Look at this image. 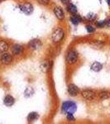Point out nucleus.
<instances>
[{
    "label": "nucleus",
    "instance_id": "f257e3e1",
    "mask_svg": "<svg viewBox=\"0 0 110 124\" xmlns=\"http://www.w3.org/2000/svg\"><path fill=\"white\" fill-rule=\"evenodd\" d=\"M77 110V104L75 102L71 100L64 101L61 105V112L64 114H68V113H75Z\"/></svg>",
    "mask_w": 110,
    "mask_h": 124
},
{
    "label": "nucleus",
    "instance_id": "f03ea898",
    "mask_svg": "<svg viewBox=\"0 0 110 124\" xmlns=\"http://www.w3.org/2000/svg\"><path fill=\"white\" fill-rule=\"evenodd\" d=\"M78 60H79V54L75 50L71 49L68 51L65 56V61L68 65H75L78 62Z\"/></svg>",
    "mask_w": 110,
    "mask_h": 124
},
{
    "label": "nucleus",
    "instance_id": "7ed1b4c3",
    "mask_svg": "<svg viewBox=\"0 0 110 124\" xmlns=\"http://www.w3.org/2000/svg\"><path fill=\"white\" fill-rule=\"evenodd\" d=\"M65 37V31L61 27H57L51 34V40L54 43H60Z\"/></svg>",
    "mask_w": 110,
    "mask_h": 124
},
{
    "label": "nucleus",
    "instance_id": "20e7f679",
    "mask_svg": "<svg viewBox=\"0 0 110 124\" xmlns=\"http://www.w3.org/2000/svg\"><path fill=\"white\" fill-rule=\"evenodd\" d=\"M13 61V55H12L10 53L8 52V51L2 53L1 55H0V62H1V64H3V65H8Z\"/></svg>",
    "mask_w": 110,
    "mask_h": 124
},
{
    "label": "nucleus",
    "instance_id": "39448f33",
    "mask_svg": "<svg viewBox=\"0 0 110 124\" xmlns=\"http://www.w3.org/2000/svg\"><path fill=\"white\" fill-rule=\"evenodd\" d=\"M96 93L94 90H90V89H85L81 92V96L85 100H94L96 98Z\"/></svg>",
    "mask_w": 110,
    "mask_h": 124
},
{
    "label": "nucleus",
    "instance_id": "423d86ee",
    "mask_svg": "<svg viewBox=\"0 0 110 124\" xmlns=\"http://www.w3.org/2000/svg\"><path fill=\"white\" fill-rule=\"evenodd\" d=\"M19 8L26 15H31L33 13V6L29 3H25L19 5Z\"/></svg>",
    "mask_w": 110,
    "mask_h": 124
},
{
    "label": "nucleus",
    "instance_id": "0eeeda50",
    "mask_svg": "<svg viewBox=\"0 0 110 124\" xmlns=\"http://www.w3.org/2000/svg\"><path fill=\"white\" fill-rule=\"evenodd\" d=\"M41 47H42V43L39 39H33L28 43V48L31 51H38Z\"/></svg>",
    "mask_w": 110,
    "mask_h": 124
},
{
    "label": "nucleus",
    "instance_id": "6e6552de",
    "mask_svg": "<svg viewBox=\"0 0 110 124\" xmlns=\"http://www.w3.org/2000/svg\"><path fill=\"white\" fill-rule=\"evenodd\" d=\"M67 92L71 97H76L79 93V89L75 84H70L67 88Z\"/></svg>",
    "mask_w": 110,
    "mask_h": 124
},
{
    "label": "nucleus",
    "instance_id": "1a4fd4ad",
    "mask_svg": "<svg viewBox=\"0 0 110 124\" xmlns=\"http://www.w3.org/2000/svg\"><path fill=\"white\" fill-rule=\"evenodd\" d=\"M12 54L13 55H16V56H18V55H23L24 48L22 45L20 44H14V45L12 46Z\"/></svg>",
    "mask_w": 110,
    "mask_h": 124
},
{
    "label": "nucleus",
    "instance_id": "9d476101",
    "mask_svg": "<svg viewBox=\"0 0 110 124\" xmlns=\"http://www.w3.org/2000/svg\"><path fill=\"white\" fill-rule=\"evenodd\" d=\"M54 14L56 17V18L60 21H63L65 19V13H64V10L62 8L60 7V6H56V7L54 8L53 9Z\"/></svg>",
    "mask_w": 110,
    "mask_h": 124
},
{
    "label": "nucleus",
    "instance_id": "9b49d317",
    "mask_svg": "<svg viewBox=\"0 0 110 124\" xmlns=\"http://www.w3.org/2000/svg\"><path fill=\"white\" fill-rule=\"evenodd\" d=\"M70 22H71V23L72 25L77 26L83 22V18H82L79 14L75 13V14H72L71 16V17H70Z\"/></svg>",
    "mask_w": 110,
    "mask_h": 124
},
{
    "label": "nucleus",
    "instance_id": "f8f14e48",
    "mask_svg": "<svg viewBox=\"0 0 110 124\" xmlns=\"http://www.w3.org/2000/svg\"><path fill=\"white\" fill-rule=\"evenodd\" d=\"M15 103V98L13 96L7 94L3 99V104L6 107H12Z\"/></svg>",
    "mask_w": 110,
    "mask_h": 124
},
{
    "label": "nucleus",
    "instance_id": "ddd939ff",
    "mask_svg": "<svg viewBox=\"0 0 110 124\" xmlns=\"http://www.w3.org/2000/svg\"><path fill=\"white\" fill-rule=\"evenodd\" d=\"M39 118V114L37 112H31L28 115H27V122L28 123H33V122L37 121Z\"/></svg>",
    "mask_w": 110,
    "mask_h": 124
},
{
    "label": "nucleus",
    "instance_id": "4468645a",
    "mask_svg": "<svg viewBox=\"0 0 110 124\" xmlns=\"http://www.w3.org/2000/svg\"><path fill=\"white\" fill-rule=\"evenodd\" d=\"M9 49V45L8 44L7 41H3V40H0V55L3 52L8 51Z\"/></svg>",
    "mask_w": 110,
    "mask_h": 124
},
{
    "label": "nucleus",
    "instance_id": "2eb2a0df",
    "mask_svg": "<svg viewBox=\"0 0 110 124\" xmlns=\"http://www.w3.org/2000/svg\"><path fill=\"white\" fill-rule=\"evenodd\" d=\"M90 68H91V70L93 71H94V72H99L102 69H103V65H102L100 62H99V61H94L91 65Z\"/></svg>",
    "mask_w": 110,
    "mask_h": 124
},
{
    "label": "nucleus",
    "instance_id": "dca6fc26",
    "mask_svg": "<svg viewBox=\"0 0 110 124\" xmlns=\"http://www.w3.org/2000/svg\"><path fill=\"white\" fill-rule=\"evenodd\" d=\"M67 12H69L72 15V14H75V13H77V7L75 6L74 3H70L69 4L67 5Z\"/></svg>",
    "mask_w": 110,
    "mask_h": 124
},
{
    "label": "nucleus",
    "instance_id": "f3484780",
    "mask_svg": "<svg viewBox=\"0 0 110 124\" xmlns=\"http://www.w3.org/2000/svg\"><path fill=\"white\" fill-rule=\"evenodd\" d=\"M33 93H34V89L31 87L27 88V89H25V91H24V96L27 98L31 97V96L33 95Z\"/></svg>",
    "mask_w": 110,
    "mask_h": 124
},
{
    "label": "nucleus",
    "instance_id": "a211bd4d",
    "mask_svg": "<svg viewBox=\"0 0 110 124\" xmlns=\"http://www.w3.org/2000/svg\"><path fill=\"white\" fill-rule=\"evenodd\" d=\"M99 95L101 99H107L110 97V93L108 91H101Z\"/></svg>",
    "mask_w": 110,
    "mask_h": 124
},
{
    "label": "nucleus",
    "instance_id": "6ab92c4d",
    "mask_svg": "<svg viewBox=\"0 0 110 124\" xmlns=\"http://www.w3.org/2000/svg\"><path fill=\"white\" fill-rule=\"evenodd\" d=\"M85 29H86L88 33H90V34L95 32V31H96L95 27H94L93 25H90V24H88V25L85 26Z\"/></svg>",
    "mask_w": 110,
    "mask_h": 124
},
{
    "label": "nucleus",
    "instance_id": "aec40b11",
    "mask_svg": "<svg viewBox=\"0 0 110 124\" xmlns=\"http://www.w3.org/2000/svg\"><path fill=\"white\" fill-rule=\"evenodd\" d=\"M108 24V22L106 20H101V21H98L96 23V27H99V28H103Z\"/></svg>",
    "mask_w": 110,
    "mask_h": 124
},
{
    "label": "nucleus",
    "instance_id": "412c9836",
    "mask_svg": "<svg viewBox=\"0 0 110 124\" xmlns=\"http://www.w3.org/2000/svg\"><path fill=\"white\" fill-rule=\"evenodd\" d=\"M66 119L69 122H75V117L73 113H68V114H66Z\"/></svg>",
    "mask_w": 110,
    "mask_h": 124
},
{
    "label": "nucleus",
    "instance_id": "4be33fe9",
    "mask_svg": "<svg viewBox=\"0 0 110 124\" xmlns=\"http://www.w3.org/2000/svg\"><path fill=\"white\" fill-rule=\"evenodd\" d=\"M95 17H96V14H94V13H88V14L86 15V18L88 20H89V21H93V20H94Z\"/></svg>",
    "mask_w": 110,
    "mask_h": 124
},
{
    "label": "nucleus",
    "instance_id": "5701e85b",
    "mask_svg": "<svg viewBox=\"0 0 110 124\" xmlns=\"http://www.w3.org/2000/svg\"><path fill=\"white\" fill-rule=\"evenodd\" d=\"M37 1L42 5H47L50 3V1H51V0H37Z\"/></svg>",
    "mask_w": 110,
    "mask_h": 124
},
{
    "label": "nucleus",
    "instance_id": "b1692460",
    "mask_svg": "<svg viewBox=\"0 0 110 124\" xmlns=\"http://www.w3.org/2000/svg\"><path fill=\"white\" fill-rule=\"evenodd\" d=\"M61 2L65 5H68L70 3H71V0H61Z\"/></svg>",
    "mask_w": 110,
    "mask_h": 124
},
{
    "label": "nucleus",
    "instance_id": "393cba45",
    "mask_svg": "<svg viewBox=\"0 0 110 124\" xmlns=\"http://www.w3.org/2000/svg\"><path fill=\"white\" fill-rule=\"evenodd\" d=\"M107 3H109V5H110V0H107Z\"/></svg>",
    "mask_w": 110,
    "mask_h": 124
},
{
    "label": "nucleus",
    "instance_id": "a878e982",
    "mask_svg": "<svg viewBox=\"0 0 110 124\" xmlns=\"http://www.w3.org/2000/svg\"><path fill=\"white\" fill-rule=\"evenodd\" d=\"M108 25H109V27H110V20H109V22H108Z\"/></svg>",
    "mask_w": 110,
    "mask_h": 124
},
{
    "label": "nucleus",
    "instance_id": "bb28decb",
    "mask_svg": "<svg viewBox=\"0 0 110 124\" xmlns=\"http://www.w3.org/2000/svg\"><path fill=\"white\" fill-rule=\"evenodd\" d=\"M0 3H1V0H0Z\"/></svg>",
    "mask_w": 110,
    "mask_h": 124
}]
</instances>
